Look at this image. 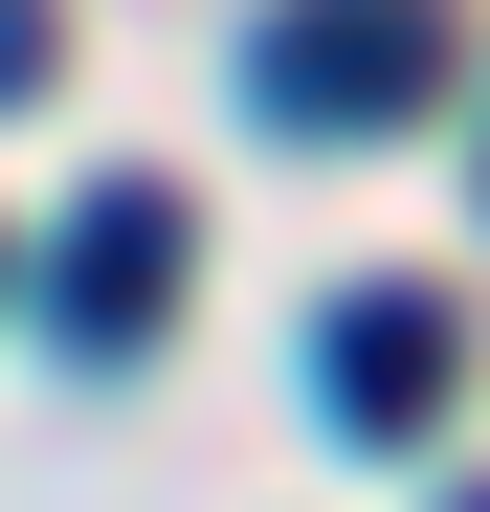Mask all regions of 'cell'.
<instances>
[{
	"label": "cell",
	"mask_w": 490,
	"mask_h": 512,
	"mask_svg": "<svg viewBox=\"0 0 490 512\" xmlns=\"http://www.w3.org/2000/svg\"><path fill=\"white\" fill-rule=\"evenodd\" d=\"M424 90H446V0H268V45H245L268 134H401Z\"/></svg>",
	"instance_id": "6da1fadb"
},
{
	"label": "cell",
	"mask_w": 490,
	"mask_h": 512,
	"mask_svg": "<svg viewBox=\"0 0 490 512\" xmlns=\"http://www.w3.org/2000/svg\"><path fill=\"white\" fill-rule=\"evenodd\" d=\"M312 379H335V423H357V446H424V423H446V379H468V334H446V290H335Z\"/></svg>",
	"instance_id": "3957f363"
},
{
	"label": "cell",
	"mask_w": 490,
	"mask_h": 512,
	"mask_svg": "<svg viewBox=\"0 0 490 512\" xmlns=\"http://www.w3.org/2000/svg\"><path fill=\"white\" fill-rule=\"evenodd\" d=\"M0 112H45V0H0Z\"/></svg>",
	"instance_id": "277c9868"
},
{
	"label": "cell",
	"mask_w": 490,
	"mask_h": 512,
	"mask_svg": "<svg viewBox=\"0 0 490 512\" xmlns=\"http://www.w3.org/2000/svg\"><path fill=\"white\" fill-rule=\"evenodd\" d=\"M446 512H490V490H446Z\"/></svg>",
	"instance_id": "5b68a950"
},
{
	"label": "cell",
	"mask_w": 490,
	"mask_h": 512,
	"mask_svg": "<svg viewBox=\"0 0 490 512\" xmlns=\"http://www.w3.org/2000/svg\"><path fill=\"white\" fill-rule=\"evenodd\" d=\"M45 312L90 334V357H134V334L179 312V179H90V201H67V245H45Z\"/></svg>",
	"instance_id": "7a4b0ae2"
}]
</instances>
